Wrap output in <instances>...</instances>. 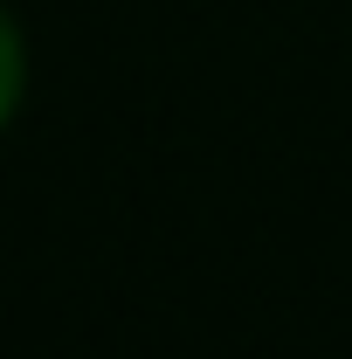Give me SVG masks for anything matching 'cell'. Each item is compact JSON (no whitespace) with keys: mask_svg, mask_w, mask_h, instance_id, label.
<instances>
[{"mask_svg":"<svg viewBox=\"0 0 352 359\" xmlns=\"http://www.w3.org/2000/svg\"><path fill=\"white\" fill-rule=\"evenodd\" d=\"M28 28H21V14L0 0V138L14 132V118H21V104H28Z\"/></svg>","mask_w":352,"mask_h":359,"instance_id":"6da1fadb","label":"cell"}]
</instances>
